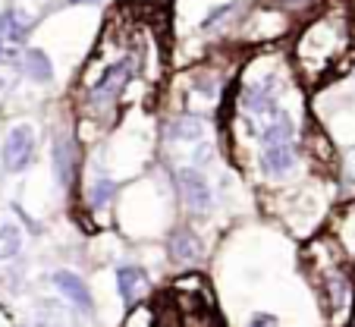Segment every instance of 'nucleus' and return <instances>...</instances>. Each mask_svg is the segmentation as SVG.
I'll list each match as a JSON object with an SVG mask.
<instances>
[{"instance_id": "nucleus-15", "label": "nucleus", "mask_w": 355, "mask_h": 327, "mask_svg": "<svg viewBox=\"0 0 355 327\" xmlns=\"http://www.w3.org/2000/svg\"><path fill=\"white\" fill-rule=\"evenodd\" d=\"M69 3H94V0H69Z\"/></svg>"}, {"instance_id": "nucleus-14", "label": "nucleus", "mask_w": 355, "mask_h": 327, "mask_svg": "<svg viewBox=\"0 0 355 327\" xmlns=\"http://www.w3.org/2000/svg\"><path fill=\"white\" fill-rule=\"evenodd\" d=\"M248 327H277V318L274 315H252V318H248Z\"/></svg>"}, {"instance_id": "nucleus-6", "label": "nucleus", "mask_w": 355, "mask_h": 327, "mask_svg": "<svg viewBox=\"0 0 355 327\" xmlns=\"http://www.w3.org/2000/svg\"><path fill=\"white\" fill-rule=\"evenodd\" d=\"M54 287L60 290L63 296H67L69 302H73L79 312H85V315H92V293H88V287H85V280H82L79 274H73V271H57L54 274Z\"/></svg>"}, {"instance_id": "nucleus-5", "label": "nucleus", "mask_w": 355, "mask_h": 327, "mask_svg": "<svg viewBox=\"0 0 355 327\" xmlns=\"http://www.w3.org/2000/svg\"><path fill=\"white\" fill-rule=\"evenodd\" d=\"M295 164V142H274V145L261 148V167L268 176L289 174Z\"/></svg>"}, {"instance_id": "nucleus-3", "label": "nucleus", "mask_w": 355, "mask_h": 327, "mask_svg": "<svg viewBox=\"0 0 355 327\" xmlns=\"http://www.w3.org/2000/svg\"><path fill=\"white\" fill-rule=\"evenodd\" d=\"M35 154V133L32 126L10 129L7 145H3V167L7 170H26Z\"/></svg>"}, {"instance_id": "nucleus-2", "label": "nucleus", "mask_w": 355, "mask_h": 327, "mask_svg": "<svg viewBox=\"0 0 355 327\" xmlns=\"http://www.w3.org/2000/svg\"><path fill=\"white\" fill-rule=\"evenodd\" d=\"M176 186H180V195H182V201L189 205V211H195V214H205L211 208V201H214L208 180H205L201 170H195V167H180L176 170Z\"/></svg>"}, {"instance_id": "nucleus-7", "label": "nucleus", "mask_w": 355, "mask_h": 327, "mask_svg": "<svg viewBox=\"0 0 355 327\" xmlns=\"http://www.w3.org/2000/svg\"><path fill=\"white\" fill-rule=\"evenodd\" d=\"M145 271H141V267H120V271H116V287H120V296H123V302H126V305H135V302H139V296L145 293Z\"/></svg>"}, {"instance_id": "nucleus-12", "label": "nucleus", "mask_w": 355, "mask_h": 327, "mask_svg": "<svg viewBox=\"0 0 355 327\" xmlns=\"http://www.w3.org/2000/svg\"><path fill=\"white\" fill-rule=\"evenodd\" d=\"M114 192H116L114 183H110L107 176H98V180L92 183V189H88V205H94V208L107 205V201L114 199Z\"/></svg>"}, {"instance_id": "nucleus-4", "label": "nucleus", "mask_w": 355, "mask_h": 327, "mask_svg": "<svg viewBox=\"0 0 355 327\" xmlns=\"http://www.w3.org/2000/svg\"><path fill=\"white\" fill-rule=\"evenodd\" d=\"M76 167H79V148H76L73 135H57L54 142V170L60 186H73Z\"/></svg>"}, {"instance_id": "nucleus-11", "label": "nucleus", "mask_w": 355, "mask_h": 327, "mask_svg": "<svg viewBox=\"0 0 355 327\" xmlns=\"http://www.w3.org/2000/svg\"><path fill=\"white\" fill-rule=\"evenodd\" d=\"M201 135H205V123L198 117H176L170 123V139L176 142H198Z\"/></svg>"}, {"instance_id": "nucleus-9", "label": "nucleus", "mask_w": 355, "mask_h": 327, "mask_svg": "<svg viewBox=\"0 0 355 327\" xmlns=\"http://www.w3.org/2000/svg\"><path fill=\"white\" fill-rule=\"evenodd\" d=\"M170 255H173V261H182V265L195 261L201 255L198 236H195L192 230H176V233L170 236Z\"/></svg>"}, {"instance_id": "nucleus-13", "label": "nucleus", "mask_w": 355, "mask_h": 327, "mask_svg": "<svg viewBox=\"0 0 355 327\" xmlns=\"http://www.w3.org/2000/svg\"><path fill=\"white\" fill-rule=\"evenodd\" d=\"M16 249H19V230L3 227L0 230V258H13Z\"/></svg>"}, {"instance_id": "nucleus-10", "label": "nucleus", "mask_w": 355, "mask_h": 327, "mask_svg": "<svg viewBox=\"0 0 355 327\" xmlns=\"http://www.w3.org/2000/svg\"><path fill=\"white\" fill-rule=\"evenodd\" d=\"M22 69H26L28 79L35 82H47L51 76H54V67H51V60H47L41 51H26V57H22Z\"/></svg>"}, {"instance_id": "nucleus-1", "label": "nucleus", "mask_w": 355, "mask_h": 327, "mask_svg": "<svg viewBox=\"0 0 355 327\" xmlns=\"http://www.w3.org/2000/svg\"><path fill=\"white\" fill-rule=\"evenodd\" d=\"M132 79H135L132 57H120L116 63H110V67L101 73V79L88 88V110H94V114L114 110V107L120 104V98L126 94V88Z\"/></svg>"}, {"instance_id": "nucleus-8", "label": "nucleus", "mask_w": 355, "mask_h": 327, "mask_svg": "<svg viewBox=\"0 0 355 327\" xmlns=\"http://www.w3.org/2000/svg\"><path fill=\"white\" fill-rule=\"evenodd\" d=\"M28 32V19H22L16 10H7V13L0 16V57L7 53V47L19 44Z\"/></svg>"}]
</instances>
